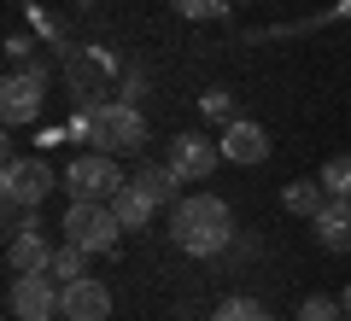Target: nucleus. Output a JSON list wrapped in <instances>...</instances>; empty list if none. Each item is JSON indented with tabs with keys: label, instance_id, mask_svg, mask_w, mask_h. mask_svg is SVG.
Here are the masks:
<instances>
[{
	"label": "nucleus",
	"instance_id": "aec40b11",
	"mask_svg": "<svg viewBox=\"0 0 351 321\" xmlns=\"http://www.w3.org/2000/svg\"><path fill=\"white\" fill-rule=\"evenodd\" d=\"M170 6H176V18H193V24H205V18H223L228 0H170Z\"/></svg>",
	"mask_w": 351,
	"mask_h": 321
},
{
	"label": "nucleus",
	"instance_id": "f3484780",
	"mask_svg": "<svg viewBox=\"0 0 351 321\" xmlns=\"http://www.w3.org/2000/svg\"><path fill=\"white\" fill-rule=\"evenodd\" d=\"M322 187L334 198H351V152H334V158L322 164Z\"/></svg>",
	"mask_w": 351,
	"mask_h": 321
},
{
	"label": "nucleus",
	"instance_id": "dca6fc26",
	"mask_svg": "<svg viewBox=\"0 0 351 321\" xmlns=\"http://www.w3.org/2000/svg\"><path fill=\"white\" fill-rule=\"evenodd\" d=\"M211 321H276V316H269V309H263L258 298H223Z\"/></svg>",
	"mask_w": 351,
	"mask_h": 321
},
{
	"label": "nucleus",
	"instance_id": "0eeeda50",
	"mask_svg": "<svg viewBox=\"0 0 351 321\" xmlns=\"http://www.w3.org/2000/svg\"><path fill=\"white\" fill-rule=\"evenodd\" d=\"M64 187H71V198H112L123 187V170H117L112 152H82L64 170Z\"/></svg>",
	"mask_w": 351,
	"mask_h": 321
},
{
	"label": "nucleus",
	"instance_id": "2eb2a0df",
	"mask_svg": "<svg viewBox=\"0 0 351 321\" xmlns=\"http://www.w3.org/2000/svg\"><path fill=\"white\" fill-rule=\"evenodd\" d=\"M281 205H287L293 216H304V222H316V210L328 205V187L322 181H287L281 187Z\"/></svg>",
	"mask_w": 351,
	"mask_h": 321
},
{
	"label": "nucleus",
	"instance_id": "20e7f679",
	"mask_svg": "<svg viewBox=\"0 0 351 321\" xmlns=\"http://www.w3.org/2000/svg\"><path fill=\"white\" fill-rule=\"evenodd\" d=\"M59 292H64V281H53V269L12 274L6 309H12V321H53V316H59Z\"/></svg>",
	"mask_w": 351,
	"mask_h": 321
},
{
	"label": "nucleus",
	"instance_id": "6e6552de",
	"mask_svg": "<svg viewBox=\"0 0 351 321\" xmlns=\"http://www.w3.org/2000/svg\"><path fill=\"white\" fill-rule=\"evenodd\" d=\"M53 251L47 234H41V210H29L24 222H12V234H6V263H12V274H29V269H53Z\"/></svg>",
	"mask_w": 351,
	"mask_h": 321
},
{
	"label": "nucleus",
	"instance_id": "1a4fd4ad",
	"mask_svg": "<svg viewBox=\"0 0 351 321\" xmlns=\"http://www.w3.org/2000/svg\"><path fill=\"white\" fill-rule=\"evenodd\" d=\"M164 164H170L182 181H211L217 164H223V146H217V140H205V135H176L170 152H164Z\"/></svg>",
	"mask_w": 351,
	"mask_h": 321
},
{
	"label": "nucleus",
	"instance_id": "4468645a",
	"mask_svg": "<svg viewBox=\"0 0 351 321\" xmlns=\"http://www.w3.org/2000/svg\"><path fill=\"white\" fill-rule=\"evenodd\" d=\"M129 181H135L141 193L152 198V205H176V187H182V175H176L170 164H147V170H135Z\"/></svg>",
	"mask_w": 351,
	"mask_h": 321
},
{
	"label": "nucleus",
	"instance_id": "7ed1b4c3",
	"mask_svg": "<svg viewBox=\"0 0 351 321\" xmlns=\"http://www.w3.org/2000/svg\"><path fill=\"white\" fill-rule=\"evenodd\" d=\"M117 234H123V222L106 198H71V210H64V240L71 246H82L88 257H112Z\"/></svg>",
	"mask_w": 351,
	"mask_h": 321
},
{
	"label": "nucleus",
	"instance_id": "4be33fe9",
	"mask_svg": "<svg viewBox=\"0 0 351 321\" xmlns=\"http://www.w3.org/2000/svg\"><path fill=\"white\" fill-rule=\"evenodd\" d=\"M339 309H346V321H351V286H346V292H339Z\"/></svg>",
	"mask_w": 351,
	"mask_h": 321
},
{
	"label": "nucleus",
	"instance_id": "423d86ee",
	"mask_svg": "<svg viewBox=\"0 0 351 321\" xmlns=\"http://www.w3.org/2000/svg\"><path fill=\"white\" fill-rule=\"evenodd\" d=\"M47 193H53V170L41 158H6V175H0L6 210H41Z\"/></svg>",
	"mask_w": 351,
	"mask_h": 321
},
{
	"label": "nucleus",
	"instance_id": "9d476101",
	"mask_svg": "<svg viewBox=\"0 0 351 321\" xmlns=\"http://www.w3.org/2000/svg\"><path fill=\"white\" fill-rule=\"evenodd\" d=\"M59 316H64V321H112V292H106V281H94V274L64 281Z\"/></svg>",
	"mask_w": 351,
	"mask_h": 321
},
{
	"label": "nucleus",
	"instance_id": "6ab92c4d",
	"mask_svg": "<svg viewBox=\"0 0 351 321\" xmlns=\"http://www.w3.org/2000/svg\"><path fill=\"white\" fill-rule=\"evenodd\" d=\"M299 321H346V309H339V298L316 292V298H304V304H299Z\"/></svg>",
	"mask_w": 351,
	"mask_h": 321
},
{
	"label": "nucleus",
	"instance_id": "f257e3e1",
	"mask_svg": "<svg viewBox=\"0 0 351 321\" xmlns=\"http://www.w3.org/2000/svg\"><path fill=\"white\" fill-rule=\"evenodd\" d=\"M170 240L188 251V257H217V251L234 240V210H228L217 193L176 198V210H170Z\"/></svg>",
	"mask_w": 351,
	"mask_h": 321
},
{
	"label": "nucleus",
	"instance_id": "f03ea898",
	"mask_svg": "<svg viewBox=\"0 0 351 321\" xmlns=\"http://www.w3.org/2000/svg\"><path fill=\"white\" fill-rule=\"evenodd\" d=\"M76 135L94 152L123 158V152L147 146V117H141L129 99H94V105H76Z\"/></svg>",
	"mask_w": 351,
	"mask_h": 321
},
{
	"label": "nucleus",
	"instance_id": "412c9836",
	"mask_svg": "<svg viewBox=\"0 0 351 321\" xmlns=\"http://www.w3.org/2000/svg\"><path fill=\"white\" fill-rule=\"evenodd\" d=\"M228 99H234L228 88H211V94H205L199 105H205V117H223V112H228Z\"/></svg>",
	"mask_w": 351,
	"mask_h": 321
},
{
	"label": "nucleus",
	"instance_id": "5701e85b",
	"mask_svg": "<svg viewBox=\"0 0 351 321\" xmlns=\"http://www.w3.org/2000/svg\"><path fill=\"white\" fill-rule=\"evenodd\" d=\"M228 6H234V0H228ZM240 6H246V0H240Z\"/></svg>",
	"mask_w": 351,
	"mask_h": 321
},
{
	"label": "nucleus",
	"instance_id": "f8f14e48",
	"mask_svg": "<svg viewBox=\"0 0 351 321\" xmlns=\"http://www.w3.org/2000/svg\"><path fill=\"white\" fill-rule=\"evenodd\" d=\"M316 246L322 251H351V198H334L328 193V205L316 210Z\"/></svg>",
	"mask_w": 351,
	"mask_h": 321
},
{
	"label": "nucleus",
	"instance_id": "39448f33",
	"mask_svg": "<svg viewBox=\"0 0 351 321\" xmlns=\"http://www.w3.org/2000/svg\"><path fill=\"white\" fill-rule=\"evenodd\" d=\"M41 105H47V70H36V64L6 70V82H0V117L18 129V123H36Z\"/></svg>",
	"mask_w": 351,
	"mask_h": 321
},
{
	"label": "nucleus",
	"instance_id": "9b49d317",
	"mask_svg": "<svg viewBox=\"0 0 351 321\" xmlns=\"http://www.w3.org/2000/svg\"><path fill=\"white\" fill-rule=\"evenodd\" d=\"M223 158L228 164H246V170L263 164V158H269V129L252 123V117H234V123L223 129Z\"/></svg>",
	"mask_w": 351,
	"mask_h": 321
},
{
	"label": "nucleus",
	"instance_id": "a211bd4d",
	"mask_svg": "<svg viewBox=\"0 0 351 321\" xmlns=\"http://www.w3.org/2000/svg\"><path fill=\"white\" fill-rule=\"evenodd\" d=\"M82 263H88V251L82 246H71V240H64V246L59 251H53V281H82Z\"/></svg>",
	"mask_w": 351,
	"mask_h": 321
},
{
	"label": "nucleus",
	"instance_id": "ddd939ff",
	"mask_svg": "<svg viewBox=\"0 0 351 321\" xmlns=\"http://www.w3.org/2000/svg\"><path fill=\"white\" fill-rule=\"evenodd\" d=\"M106 205L117 210V222H123V234H135V228H147V222H152V210H158V205H152V198L141 193L135 181H123V187H117L112 198H106Z\"/></svg>",
	"mask_w": 351,
	"mask_h": 321
}]
</instances>
